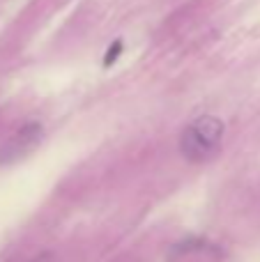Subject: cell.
Instances as JSON below:
<instances>
[{"label": "cell", "instance_id": "3957f363", "mask_svg": "<svg viewBox=\"0 0 260 262\" xmlns=\"http://www.w3.org/2000/svg\"><path fill=\"white\" fill-rule=\"evenodd\" d=\"M122 53H124V41L122 39H113L109 44V49H106L104 58H101V67H104V69L113 67V64L120 60V55H122Z\"/></svg>", "mask_w": 260, "mask_h": 262}, {"label": "cell", "instance_id": "7a4b0ae2", "mask_svg": "<svg viewBox=\"0 0 260 262\" xmlns=\"http://www.w3.org/2000/svg\"><path fill=\"white\" fill-rule=\"evenodd\" d=\"M41 138H44V124L37 122V120L23 122L0 145V166H9V163L21 161L23 157H28L41 143Z\"/></svg>", "mask_w": 260, "mask_h": 262}, {"label": "cell", "instance_id": "277c9868", "mask_svg": "<svg viewBox=\"0 0 260 262\" xmlns=\"http://www.w3.org/2000/svg\"><path fill=\"white\" fill-rule=\"evenodd\" d=\"M28 262H58V258H55V253H51V251H39L35 258H30Z\"/></svg>", "mask_w": 260, "mask_h": 262}, {"label": "cell", "instance_id": "6da1fadb", "mask_svg": "<svg viewBox=\"0 0 260 262\" xmlns=\"http://www.w3.org/2000/svg\"><path fill=\"white\" fill-rule=\"evenodd\" d=\"M226 136V124L216 115H198L180 134L178 149L184 161L205 163L216 157Z\"/></svg>", "mask_w": 260, "mask_h": 262}]
</instances>
